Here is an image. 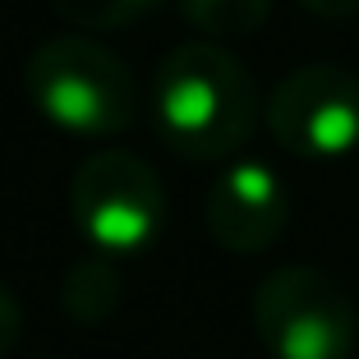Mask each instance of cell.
<instances>
[{"label": "cell", "instance_id": "30bf717a", "mask_svg": "<svg viewBox=\"0 0 359 359\" xmlns=\"http://www.w3.org/2000/svg\"><path fill=\"white\" fill-rule=\"evenodd\" d=\"M19 332H23V309H19V299L0 285V359L19 346Z\"/></svg>", "mask_w": 359, "mask_h": 359}, {"label": "cell", "instance_id": "6da1fadb", "mask_svg": "<svg viewBox=\"0 0 359 359\" xmlns=\"http://www.w3.org/2000/svg\"><path fill=\"white\" fill-rule=\"evenodd\" d=\"M152 125L175 157L226 161L258 125V88L226 46L184 42L152 74Z\"/></svg>", "mask_w": 359, "mask_h": 359}, {"label": "cell", "instance_id": "277c9868", "mask_svg": "<svg viewBox=\"0 0 359 359\" xmlns=\"http://www.w3.org/2000/svg\"><path fill=\"white\" fill-rule=\"evenodd\" d=\"M254 332L272 359H350L355 304L323 267H276L254 290Z\"/></svg>", "mask_w": 359, "mask_h": 359}, {"label": "cell", "instance_id": "9c48e42d", "mask_svg": "<svg viewBox=\"0 0 359 359\" xmlns=\"http://www.w3.org/2000/svg\"><path fill=\"white\" fill-rule=\"evenodd\" d=\"M65 23H74L83 32H111L125 23L143 19L148 10H157V0H46Z\"/></svg>", "mask_w": 359, "mask_h": 359}, {"label": "cell", "instance_id": "5b68a950", "mask_svg": "<svg viewBox=\"0 0 359 359\" xmlns=\"http://www.w3.org/2000/svg\"><path fill=\"white\" fill-rule=\"evenodd\" d=\"M267 129L290 157L332 161L359 148V74L346 65H299L267 97Z\"/></svg>", "mask_w": 359, "mask_h": 359}, {"label": "cell", "instance_id": "8fae6325", "mask_svg": "<svg viewBox=\"0 0 359 359\" xmlns=\"http://www.w3.org/2000/svg\"><path fill=\"white\" fill-rule=\"evenodd\" d=\"M299 5L318 19H355L359 14V0H299Z\"/></svg>", "mask_w": 359, "mask_h": 359}, {"label": "cell", "instance_id": "7a4b0ae2", "mask_svg": "<svg viewBox=\"0 0 359 359\" xmlns=\"http://www.w3.org/2000/svg\"><path fill=\"white\" fill-rule=\"evenodd\" d=\"M32 111L79 138H116L138 120V88L129 65L83 32L46 37L23 65Z\"/></svg>", "mask_w": 359, "mask_h": 359}, {"label": "cell", "instance_id": "52a82bcc", "mask_svg": "<svg viewBox=\"0 0 359 359\" xmlns=\"http://www.w3.org/2000/svg\"><path fill=\"white\" fill-rule=\"evenodd\" d=\"M120 272L111 258L93 254V258H79L69 272H65V285H60V304L65 313L74 318V323H88V327H97V323H106V318L120 309Z\"/></svg>", "mask_w": 359, "mask_h": 359}, {"label": "cell", "instance_id": "ba28073f", "mask_svg": "<svg viewBox=\"0 0 359 359\" xmlns=\"http://www.w3.org/2000/svg\"><path fill=\"white\" fill-rule=\"evenodd\" d=\"M184 23L208 32L212 42H235V37H254L272 14V0H175Z\"/></svg>", "mask_w": 359, "mask_h": 359}, {"label": "cell", "instance_id": "3957f363", "mask_svg": "<svg viewBox=\"0 0 359 359\" xmlns=\"http://www.w3.org/2000/svg\"><path fill=\"white\" fill-rule=\"evenodd\" d=\"M69 217L93 254L134 258L152 249L166 226V189L143 157L125 148H102L74 170Z\"/></svg>", "mask_w": 359, "mask_h": 359}, {"label": "cell", "instance_id": "8992f818", "mask_svg": "<svg viewBox=\"0 0 359 359\" xmlns=\"http://www.w3.org/2000/svg\"><path fill=\"white\" fill-rule=\"evenodd\" d=\"M203 222H208L212 240L226 254H263L281 240L285 222H290V194H285L281 175L267 161H231L222 175L208 184L203 198Z\"/></svg>", "mask_w": 359, "mask_h": 359}]
</instances>
